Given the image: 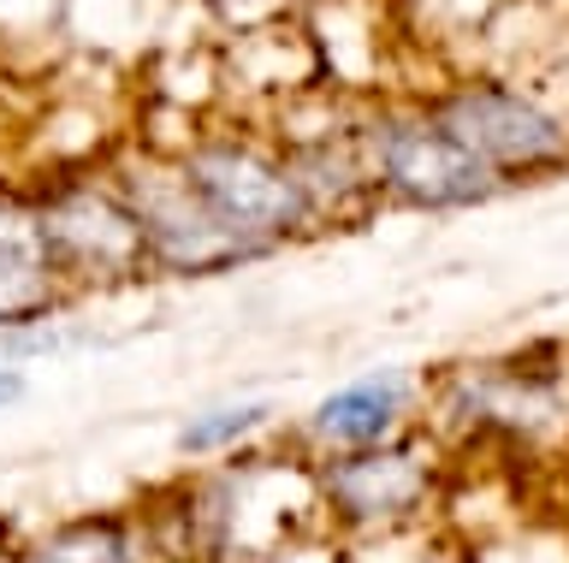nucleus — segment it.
<instances>
[{"instance_id":"nucleus-1","label":"nucleus","mask_w":569,"mask_h":563,"mask_svg":"<svg viewBox=\"0 0 569 563\" xmlns=\"http://www.w3.org/2000/svg\"><path fill=\"white\" fill-rule=\"evenodd\" d=\"M178 179L190 184V197L213 220L231 225L249 243H261V250H273L284 232L309 225V208H315L291 167L267 161L256 149H238V143H202Z\"/></svg>"},{"instance_id":"nucleus-2","label":"nucleus","mask_w":569,"mask_h":563,"mask_svg":"<svg viewBox=\"0 0 569 563\" xmlns=\"http://www.w3.org/2000/svg\"><path fill=\"white\" fill-rule=\"evenodd\" d=\"M368 161L386 190H398V197L421 202V208H469V202H487L505 184L439 119H386V125H373Z\"/></svg>"},{"instance_id":"nucleus-3","label":"nucleus","mask_w":569,"mask_h":563,"mask_svg":"<svg viewBox=\"0 0 569 563\" xmlns=\"http://www.w3.org/2000/svg\"><path fill=\"white\" fill-rule=\"evenodd\" d=\"M124 208L137 220V238L160 268L172 273H226L238 261H256L261 243L238 238L220 225L202 202L190 197L184 179H131L124 184Z\"/></svg>"},{"instance_id":"nucleus-4","label":"nucleus","mask_w":569,"mask_h":563,"mask_svg":"<svg viewBox=\"0 0 569 563\" xmlns=\"http://www.w3.org/2000/svg\"><path fill=\"white\" fill-rule=\"evenodd\" d=\"M433 119L445 131H457L492 172H540V167H558L569 154V131L558 119H551L540 101L498 90V83L457 90Z\"/></svg>"},{"instance_id":"nucleus-5","label":"nucleus","mask_w":569,"mask_h":563,"mask_svg":"<svg viewBox=\"0 0 569 563\" xmlns=\"http://www.w3.org/2000/svg\"><path fill=\"white\" fill-rule=\"evenodd\" d=\"M42 232H48V255L60 273L78 279H124L142 255L137 220L124 197H96V190H66L42 208Z\"/></svg>"},{"instance_id":"nucleus-6","label":"nucleus","mask_w":569,"mask_h":563,"mask_svg":"<svg viewBox=\"0 0 569 563\" xmlns=\"http://www.w3.org/2000/svg\"><path fill=\"white\" fill-rule=\"evenodd\" d=\"M320 486H327V504L345 522H398L421 504L427 463H421V451H409V445L345 451L327 463Z\"/></svg>"},{"instance_id":"nucleus-7","label":"nucleus","mask_w":569,"mask_h":563,"mask_svg":"<svg viewBox=\"0 0 569 563\" xmlns=\"http://www.w3.org/2000/svg\"><path fill=\"white\" fill-rule=\"evenodd\" d=\"M53 255L42 214L12 197H0V332L42 321L53 303Z\"/></svg>"},{"instance_id":"nucleus-8","label":"nucleus","mask_w":569,"mask_h":563,"mask_svg":"<svg viewBox=\"0 0 569 563\" xmlns=\"http://www.w3.org/2000/svg\"><path fill=\"white\" fill-rule=\"evenodd\" d=\"M403 403H409V374L398 368H373V374L338 385V392L315 410V439L332 451H373L398 433L403 421Z\"/></svg>"},{"instance_id":"nucleus-9","label":"nucleus","mask_w":569,"mask_h":563,"mask_svg":"<svg viewBox=\"0 0 569 563\" xmlns=\"http://www.w3.org/2000/svg\"><path fill=\"white\" fill-rule=\"evenodd\" d=\"M24 563H142L131 527L113 516H89V522H66L36 545Z\"/></svg>"},{"instance_id":"nucleus-10","label":"nucleus","mask_w":569,"mask_h":563,"mask_svg":"<svg viewBox=\"0 0 569 563\" xmlns=\"http://www.w3.org/2000/svg\"><path fill=\"white\" fill-rule=\"evenodd\" d=\"M273 415L267 403H220V410H202L196 421H184V433H178V445L184 451H226V445H238V439H249L261 428V421Z\"/></svg>"},{"instance_id":"nucleus-11","label":"nucleus","mask_w":569,"mask_h":563,"mask_svg":"<svg viewBox=\"0 0 569 563\" xmlns=\"http://www.w3.org/2000/svg\"><path fill=\"white\" fill-rule=\"evenodd\" d=\"M18 398H24V374L0 362V410H7V403H18Z\"/></svg>"},{"instance_id":"nucleus-12","label":"nucleus","mask_w":569,"mask_h":563,"mask_svg":"<svg viewBox=\"0 0 569 563\" xmlns=\"http://www.w3.org/2000/svg\"><path fill=\"white\" fill-rule=\"evenodd\" d=\"M0 563H7V557H0Z\"/></svg>"}]
</instances>
